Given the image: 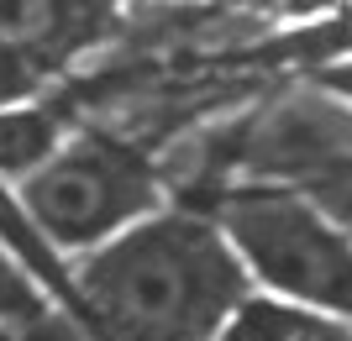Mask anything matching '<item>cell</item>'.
I'll list each match as a JSON object with an SVG mask.
<instances>
[{
  "instance_id": "9",
  "label": "cell",
  "mask_w": 352,
  "mask_h": 341,
  "mask_svg": "<svg viewBox=\"0 0 352 341\" xmlns=\"http://www.w3.org/2000/svg\"><path fill=\"white\" fill-rule=\"evenodd\" d=\"M37 89H43V84H37V79H32L21 63L0 53V110H16V105H27Z\"/></svg>"
},
{
  "instance_id": "8",
  "label": "cell",
  "mask_w": 352,
  "mask_h": 341,
  "mask_svg": "<svg viewBox=\"0 0 352 341\" xmlns=\"http://www.w3.org/2000/svg\"><path fill=\"white\" fill-rule=\"evenodd\" d=\"M310 200H316V205L352 237V168H331V174H321V178H316V189H310Z\"/></svg>"
},
{
  "instance_id": "10",
  "label": "cell",
  "mask_w": 352,
  "mask_h": 341,
  "mask_svg": "<svg viewBox=\"0 0 352 341\" xmlns=\"http://www.w3.org/2000/svg\"><path fill=\"white\" fill-rule=\"evenodd\" d=\"M321 84L352 105V58H342V63H331V69H321Z\"/></svg>"
},
{
  "instance_id": "2",
  "label": "cell",
  "mask_w": 352,
  "mask_h": 341,
  "mask_svg": "<svg viewBox=\"0 0 352 341\" xmlns=\"http://www.w3.org/2000/svg\"><path fill=\"white\" fill-rule=\"evenodd\" d=\"M216 231L236 252L248 283L258 279L268 299L316 315H352V237L310 194L294 189H232L216 205Z\"/></svg>"
},
{
  "instance_id": "4",
  "label": "cell",
  "mask_w": 352,
  "mask_h": 341,
  "mask_svg": "<svg viewBox=\"0 0 352 341\" xmlns=\"http://www.w3.org/2000/svg\"><path fill=\"white\" fill-rule=\"evenodd\" d=\"M116 27L111 5H53V0H21L0 5V53L16 58L37 84L69 69L79 53L105 43Z\"/></svg>"
},
{
  "instance_id": "1",
  "label": "cell",
  "mask_w": 352,
  "mask_h": 341,
  "mask_svg": "<svg viewBox=\"0 0 352 341\" xmlns=\"http://www.w3.org/2000/svg\"><path fill=\"white\" fill-rule=\"evenodd\" d=\"M74 294L105 341H221L252 283L216 221L158 210L79 257Z\"/></svg>"
},
{
  "instance_id": "6",
  "label": "cell",
  "mask_w": 352,
  "mask_h": 341,
  "mask_svg": "<svg viewBox=\"0 0 352 341\" xmlns=\"http://www.w3.org/2000/svg\"><path fill=\"white\" fill-rule=\"evenodd\" d=\"M63 142H69V132H63V116L53 105L0 110V184H16V189H21Z\"/></svg>"
},
{
  "instance_id": "5",
  "label": "cell",
  "mask_w": 352,
  "mask_h": 341,
  "mask_svg": "<svg viewBox=\"0 0 352 341\" xmlns=\"http://www.w3.org/2000/svg\"><path fill=\"white\" fill-rule=\"evenodd\" d=\"M221 341H352V326L337 315H316L268 294H248L242 310L226 320Z\"/></svg>"
},
{
  "instance_id": "7",
  "label": "cell",
  "mask_w": 352,
  "mask_h": 341,
  "mask_svg": "<svg viewBox=\"0 0 352 341\" xmlns=\"http://www.w3.org/2000/svg\"><path fill=\"white\" fill-rule=\"evenodd\" d=\"M0 326L21 331V336L47 331V299H43V289L27 279V268L16 263L6 247H0Z\"/></svg>"
},
{
  "instance_id": "3",
  "label": "cell",
  "mask_w": 352,
  "mask_h": 341,
  "mask_svg": "<svg viewBox=\"0 0 352 341\" xmlns=\"http://www.w3.org/2000/svg\"><path fill=\"white\" fill-rule=\"evenodd\" d=\"M16 200L53 247L95 252L137 221L158 215L163 184L137 142L111 132H79L16 189Z\"/></svg>"
}]
</instances>
